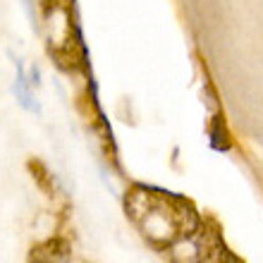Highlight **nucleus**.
Listing matches in <instances>:
<instances>
[{
  "mask_svg": "<svg viewBox=\"0 0 263 263\" xmlns=\"http://www.w3.org/2000/svg\"><path fill=\"white\" fill-rule=\"evenodd\" d=\"M46 27H48V46H53L55 50L65 48L69 43V29H72L67 7L58 5V3L50 7L46 14Z\"/></svg>",
  "mask_w": 263,
  "mask_h": 263,
  "instance_id": "nucleus-1",
  "label": "nucleus"
},
{
  "mask_svg": "<svg viewBox=\"0 0 263 263\" xmlns=\"http://www.w3.org/2000/svg\"><path fill=\"white\" fill-rule=\"evenodd\" d=\"M14 67H17V77H14L12 93L17 96V101H20V105L24 110H34L36 115H41V105H39V101H36L31 89H29V79H27V74H24V67H22L20 60H14Z\"/></svg>",
  "mask_w": 263,
  "mask_h": 263,
  "instance_id": "nucleus-2",
  "label": "nucleus"
},
{
  "mask_svg": "<svg viewBox=\"0 0 263 263\" xmlns=\"http://www.w3.org/2000/svg\"><path fill=\"white\" fill-rule=\"evenodd\" d=\"M22 7H24V12H27L29 22H31V27L39 29V17H36V5H34V0H22Z\"/></svg>",
  "mask_w": 263,
  "mask_h": 263,
  "instance_id": "nucleus-3",
  "label": "nucleus"
},
{
  "mask_svg": "<svg viewBox=\"0 0 263 263\" xmlns=\"http://www.w3.org/2000/svg\"><path fill=\"white\" fill-rule=\"evenodd\" d=\"M29 82L34 84V86H39V84H41V72H39V67H36V65H31V72H29Z\"/></svg>",
  "mask_w": 263,
  "mask_h": 263,
  "instance_id": "nucleus-4",
  "label": "nucleus"
}]
</instances>
